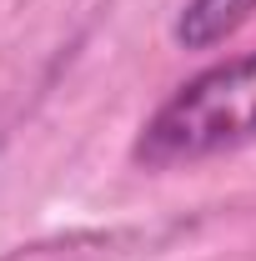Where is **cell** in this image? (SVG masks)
I'll list each match as a JSON object with an SVG mask.
<instances>
[{
    "label": "cell",
    "instance_id": "1",
    "mask_svg": "<svg viewBox=\"0 0 256 261\" xmlns=\"http://www.w3.org/2000/svg\"><path fill=\"white\" fill-rule=\"evenodd\" d=\"M256 141V50L206 65L181 81L141 126L131 161L146 171L196 166Z\"/></svg>",
    "mask_w": 256,
    "mask_h": 261
},
{
    "label": "cell",
    "instance_id": "2",
    "mask_svg": "<svg viewBox=\"0 0 256 261\" xmlns=\"http://www.w3.org/2000/svg\"><path fill=\"white\" fill-rule=\"evenodd\" d=\"M256 15V0H186L171 20V40L181 50H216Z\"/></svg>",
    "mask_w": 256,
    "mask_h": 261
}]
</instances>
